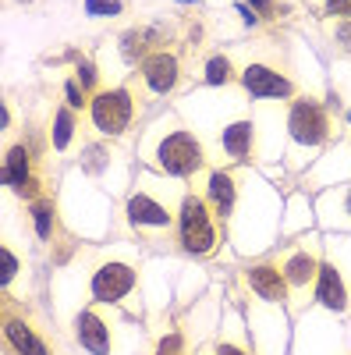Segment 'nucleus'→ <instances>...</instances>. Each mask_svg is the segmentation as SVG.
Returning <instances> with one entry per match:
<instances>
[{
  "label": "nucleus",
  "instance_id": "1",
  "mask_svg": "<svg viewBox=\"0 0 351 355\" xmlns=\"http://www.w3.org/2000/svg\"><path fill=\"white\" fill-rule=\"evenodd\" d=\"M178 239H181V249H188L195 256L213 252L217 242H220L217 224L210 217V206L192 192L181 199V210H178Z\"/></svg>",
  "mask_w": 351,
  "mask_h": 355
},
{
  "label": "nucleus",
  "instance_id": "2",
  "mask_svg": "<svg viewBox=\"0 0 351 355\" xmlns=\"http://www.w3.org/2000/svg\"><path fill=\"white\" fill-rule=\"evenodd\" d=\"M89 117H93L96 132L121 135L128 128V121L135 117V100L128 89H107V93H96L89 100Z\"/></svg>",
  "mask_w": 351,
  "mask_h": 355
},
{
  "label": "nucleus",
  "instance_id": "3",
  "mask_svg": "<svg viewBox=\"0 0 351 355\" xmlns=\"http://www.w3.org/2000/svg\"><path fill=\"white\" fill-rule=\"evenodd\" d=\"M156 160L167 174H178V178H188L202 167V142L192 135V132H170L160 150H156Z\"/></svg>",
  "mask_w": 351,
  "mask_h": 355
},
{
  "label": "nucleus",
  "instance_id": "4",
  "mask_svg": "<svg viewBox=\"0 0 351 355\" xmlns=\"http://www.w3.org/2000/svg\"><path fill=\"white\" fill-rule=\"evenodd\" d=\"M287 128H291V139L295 142L319 146L330 135V117L316 100H295L287 110Z\"/></svg>",
  "mask_w": 351,
  "mask_h": 355
},
{
  "label": "nucleus",
  "instance_id": "5",
  "mask_svg": "<svg viewBox=\"0 0 351 355\" xmlns=\"http://www.w3.org/2000/svg\"><path fill=\"white\" fill-rule=\"evenodd\" d=\"M135 284H138V274L128 263H103L93 274V295L100 302H121L125 295L135 291Z\"/></svg>",
  "mask_w": 351,
  "mask_h": 355
},
{
  "label": "nucleus",
  "instance_id": "6",
  "mask_svg": "<svg viewBox=\"0 0 351 355\" xmlns=\"http://www.w3.org/2000/svg\"><path fill=\"white\" fill-rule=\"evenodd\" d=\"M242 89L255 100H287L295 93V85H291L280 71L267 68V64H249L242 71Z\"/></svg>",
  "mask_w": 351,
  "mask_h": 355
},
{
  "label": "nucleus",
  "instance_id": "7",
  "mask_svg": "<svg viewBox=\"0 0 351 355\" xmlns=\"http://www.w3.org/2000/svg\"><path fill=\"white\" fill-rule=\"evenodd\" d=\"M249 284H252V291L259 295V299H267V302H284L287 299V277H284L280 266H273V263L252 266V270H249Z\"/></svg>",
  "mask_w": 351,
  "mask_h": 355
},
{
  "label": "nucleus",
  "instance_id": "8",
  "mask_svg": "<svg viewBox=\"0 0 351 355\" xmlns=\"http://www.w3.org/2000/svg\"><path fill=\"white\" fill-rule=\"evenodd\" d=\"M142 75H145V85H150L153 93H167V89H174V82H178V57L174 53H150L142 64Z\"/></svg>",
  "mask_w": 351,
  "mask_h": 355
},
{
  "label": "nucleus",
  "instance_id": "9",
  "mask_svg": "<svg viewBox=\"0 0 351 355\" xmlns=\"http://www.w3.org/2000/svg\"><path fill=\"white\" fill-rule=\"evenodd\" d=\"M78 341L93 355H107L110 352V327H107V320L96 309H85L78 316Z\"/></svg>",
  "mask_w": 351,
  "mask_h": 355
},
{
  "label": "nucleus",
  "instance_id": "10",
  "mask_svg": "<svg viewBox=\"0 0 351 355\" xmlns=\"http://www.w3.org/2000/svg\"><path fill=\"white\" fill-rule=\"evenodd\" d=\"M316 299L323 302L327 309H344L348 306V288L337 274L334 263H319V274H316Z\"/></svg>",
  "mask_w": 351,
  "mask_h": 355
},
{
  "label": "nucleus",
  "instance_id": "11",
  "mask_svg": "<svg viewBox=\"0 0 351 355\" xmlns=\"http://www.w3.org/2000/svg\"><path fill=\"white\" fill-rule=\"evenodd\" d=\"M128 224H153V227H167L170 224V210L163 202H156L153 196L135 192L128 199Z\"/></svg>",
  "mask_w": 351,
  "mask_h": 355
},
{
  "label": "nucleus",
  "instance_id": "12",
  "mask_svg": "<svg viewBox=\"0 0 351 355\" xmlns=\"http://www.w3.org/2000/svg\"><path fill=\"white\" fill-rule=\"evenodd\" d=\"M4 182L11 189H18L21 196H33V171H28V157H25V146H8V160H4Z\"/></svg>",
  "mask_w": 351,
  "mask_h": 355
},
{
  "label": "nucleus",
  "instance_id": "13",
  "mask_svg": "<svg viewBox=\"0 0 351 355\" xmlns=\"http://www.w3.org/2000/svg\"><path fill=\"white\" fill-rule=\"evenodd\" d=\"M284 277H287V284H309L316 274H319V259H316V252L312 249H298V252H291L287 259H284Z\"/></svg>",
  "mask_w": 351,
  "mask_h": 355
},
{
  "label": "nucleus",
  "instance_id": "14",
  "mask_svg": "<svg viewBox=\"0 0 351 355\" xmlns=\"http://www.w3.org/2000/svg\"><path fill=\"white\" fill-rule=\"evenodd\" d=\"M206 199L213 202V210L220 217H231L234 210V178L227 171H213L210 182H206Z\"/></svg>",
  "mask_w": 351,
  "mask_h": 355
},
{
  "label": "nucleus",
  "instance_id": "15",
  "mask_svg": "<svg viewBox=\"0 0 351 355\" xmlns=\"http://www.w3.org/2000/svg\"><path fill=\"white\" fill-rule=\"evenodd\" d=\"M224 150L231 160H245L252 153V121H234L224 128Z\"/></svg>",
  "mask_w": 351,
  "mask_h": 355
},
{
  "label": "nucleus",
  "instance_id": "16",
  "mask_svg": "<svg viewBox=\"0 0 351 355\" xmlns=\"http://www.w3.org/2000/svg\"><path fill=\"white\" fill-rule=\"evenodd\" d=\"M4 331H8V338H11V345L21 352V355H46V348H43V341L39 338H33L28 334V327L21 320H8L4 323Z\"/></svg>",
  "mask_w": 351,
  "mask_h": 355
},
{
  "label": "nucleus",
  "instance_id": "17",
  "mask_svg": "<svg viewBox=\"0 0 351 355\" xmlns=\"http://www.w3.org/2000/svg\"><path fill=\"white\" fill-rule=\"evenodd\" d=\"M71 135H75V114L71 107H64V110H57V121H53V150H68Z\"/></svg>",
  "mask_w": 351,
  "mask_h": 355
},
{
  "label": "nucleus",
  "instance_id": "18",
  "mask_svg": "<svg viewBox=\"0 0 351 355\" xmlns=\"http://www.w3.org/2000/svg\"><path fill=\"white\" fill-rule=\"evenodd\" d=\"M33 220H36V234H39V239H50V234H53V202L50 199H36L33 202Z\"/></svg>",
  "mask_w": 351,
  "mask_h": 355
},
{
  "label": "nucleus",
  "instance_id": "19",
  "mask_svg": "<svg viewBox=\"0 0 351 355\" xmlns=\"http://www.w3.org/2000/svg\"><path fill=\"white\" fill-rule=\"evenodd\" d=\"M206 78H210L213 85H224V82L231 78V61H227V57H210V64H206Z\"/></svg>",
  "mask_w": 351,
  "mask_h": 355
},
{
  "label": "nucleus",
  "instance_id": "20",
  "mask_svg": "<svg viewBox=\"0 0 351 355\" xmlns=\"http://www.w3.org/2000/svg\"><path fill=\"white\" fill-rule=\"evenodd\" d=\"M156 355H181V338H178V334H167V338L156 345Z\"/></svg>",
  "mask_w": 351,
  "mask_h": 355
},
{
  "label": "nucleus",
  "instance_id": "21",
  "mask_svg": "<svg viewBox=\"0 0 351 355\" xmlns=\"http://www.w3.org/2000/svg\"><path fill=\"white\" fill-rule=\"evenodd\" d=\"M0 259H4V274H0V281H4V288H8V284H11V277H15L18 259L11 256V249H0Z\"/></svg>",
  "mask_w": 351,
  "mask_h": 355
},
{
  "label": "nucleus",
  "instance_id": "22",
  "mask_svg": "<svg viewBox=\"0 0 351 355\" xmlns=\"http://www.w3.org/2000/svg\"><path fill=\"white\" fill-rule=\"evenodd\" d=\"M89 11L93 15H117L121 4H117V0H89Z\"/></svg>",
  "mask_w": 351,
  "mask_h": 355
},
{
  "label": "nucleus",
  "instance_id": "23",
  "mask_svg": "<svg viewBox=\"0 0 351 355\" xmlns=\"http://www.w3.org/2000/svg\"><path fill=\"white\" fill-rule=\"evenodd\" d=\"M64 93H68V107H75V110H78V107H85V96H82V89H78L75 82H68V85H64Z\"/></svg>",
  "mask_w": 351,
  "mask_h": 355
},
{
  "label": "nucleus",
  "instance_id": "24",
  "mask_svg": "<svg viewBox=\"0 0 351 355\" xmlns=\"http://www.w3.org/2000/svg\"><path fill=\"white\" fill-rule=\"evenodd\" d=\"M327 11L341 15V18H351V0H327Z\"/></svg>",
  "mask_w": 351,
  "mask_h": 355
},
{
  "label": "nucleus",
  "instance_id": "25",
  "mask_svg": "<svg viewBox=\"0 0 351 355\" xmlns=\"http://www.w3.org/2000/svg\"><path fill=\"white\" fill-rule=\"evenodd\" d=\"M252 4L259 8V15H267V18L273 15V0H252Z\"/></svg>",
  "mask_w": 351,
  "mask_h": 355
},
{
  "label": "nucleus",
  "instance_id": "26",
  "mask_svg": "<svg viewBox=\"0 0 351 355\" xmlns=\"http://www.w3.org/2000/svg\"><path fill=\"white\" fill-rule=\"evenodd\" d=\"M220 355H252V352H245L238 345H220Z\"/></svg>",
  "mask_w": 351,
  "mask_h": 355
},
{
  "label": "nucleus",
  "instance_id": "27",
  "mask_svg": "<svg viewBox=\"0 0 351 355\" xmlns=\"http://www.w3.org/2000/svg\"><path fill=\"white\" fill-rule=\"evenodd\" d=\"M78 68H82V78H85V85H93V68H89V64H85V61H82Z\"/></svg>",
  "mask_w": 351,
  "mask_h": 355
},
{
  "label": "nucleus",
  "instance_id": "28",
  "mask_svg": "<svg viewBox=\"0 0 351 355\" xmlns=\"http://www.w3.org/2000/svg\"><path fill=\"white\" fill-rule=\"evenodd\" d=\"M348 214H351V192H348Z\"/></svg>",
  "mask_w": 351,
  "mask_h": 355
},
{
  "label": "nucleus",
  "instance_id": "29",
  "mask_svg": "<svg viewBox=\"0 0 351 355\" xmlns=\"http://www.w3.org/2000/svg\"><path fill=\"white\" fill-rule=\"evenodd\" d=\"M348 121H351V114H348Z\"/></svg>",
  "mask_w": 351,
  "mask_h": 355
}]
</instances>
